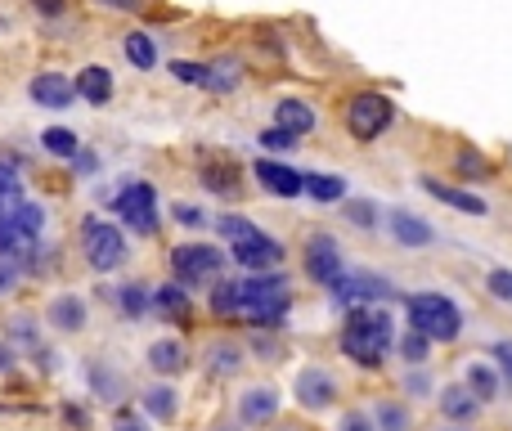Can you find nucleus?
<instances>
[{
	"mask_svg": "<svg viewBox=\"0 0 512 431\" xmlns=\"http://www.w3.org/2000/svg\"><path fill=\"white\" fill-rule=\"evenodd\" d=\"M194 180H198V189H203V194L216 198V203H239V198L248 194V167H243L234 153H225V149L198 153Z\"/></svg>",
	"mask_w": 512,
	"mask_h": 431,
	"instance_id": "8",
	"label": "nucleus"
},
{
	"mask_svg": "<svg viewBox=\"0 0 512 431\" xmlns=\"http://www.w3.org/2000/svg\"><path fill=\"white\" fill-rule=\"evenodd\" d=\"M486 288H490V297H495V301H512V270H504V265H499V270H490L486 274Z\"/></svg>",
	"mask_w": 512,
	"mask_h": 431,
	"instance_id": "55",
	"label": "nucleus"
},
{
	"mask_svg": "<svg viewBox=\"0 0 512 431\" xmlns=\"http://www.w3.org/2000/svg\"><path fill=\"white\" fill-rule=\"evenodd\" d=\"M81 382H86V400L90 405L117 409L126 400H135V382L113 355H86L81 360Z\"/></svg>",
	"mask_w": 512,
	"mask_h": 431,
	"instance_id": "9",
	"label": "nucleus"
},
{
	"mask_svg": "<svg viewBox=\"0 0 512 431\" xmlns=\"http://www.w3.org/2000/svg\"><path fill=\"white\" fill-rule=\"evenodd\" d=\"M81 144H86V140H81L72 126H63V122H50V126H41V131H36V153H41V158H50V162H63V167H68V162L81 153Z\"/></svg>",
	"mask_w": 512,
	"mask_h": 431,
	"instance_id": "30",
	"label": "nucleus"
},
{
	"mask_svg": "<svg viewBox=\"0 0 512 431\" xmlns=\"http://www.w3.org/2000/svg\"><path fill=\"white\" fill-rule=\"evenodd\" d=\"M391 346H396V319H391L387 306H360L346 310L342 328H337V351L342 360H351L355 369L378 373L387 364Z\"/></svg>",
	"mask_w": 512,
	"mask_h": 431,
	"instance_id": "1",
	"label": "nucleus"
},
{
	"mask_svg": "<svg viewBox=\"0 0 512 431\" xmlns=\"http://www.w3.org/2000/svg\"><path fill=\"white\" fill-rule=\"evenodd\" d=\"M288 319H292V279H288V270L239 274V324L248 328V333H283Z\"/></svg>",
	"mask_w": 512,
	"mask_h": 431,
	"instance_id": "2",
	"label": "nucleus"
},
{
	"mask_svg": "<svg viewBox=\"0 0 512 431\" xmlns=\"http://www.w3.org/2000/svg\"><path fill=\"white\" fill-rule=\"evenodd\" d=\"M396 122V99L382 95V90H355L342 108V126L355 144H373L391 131Z\"/></svg>",
	"mask_w": 512,
	"mask_h": 431,
	"instance_id": "7",
	"label": "nucleus"
},
{
	"mask_svg": "<svg viewBox=\"0 0 512 431\" xmlns=\"http://www.w3.org/2000/svg\"><path fill=\"white\" fill-rule=\"evenodd\" d=\"M243 342H248V360H256V364H283L288 360V342H283V333H248Z\"/></svg>",
	"mask_w": 512,
	"mask_h": 431,
	"instance_id": "40",
	"label": "nucleus"
},
{
	"mask_svg": "<svg viewBox=\"0 0 512 431\" xmlns=\"http://www.w3.org/2000/svg\"><path fill=\"white\" fill-rule=\"evenodd\" d=\"M337 396H342V382L324 364H301L292 373V400H297L301 414H328L337 405Z\"/></svg>",
	"mask_w": 512,
	"mask_h": 431,
	"instance_id": "15",
	"label": "nucleus"
},
{
	"mask_svg": "<svg viewBox=\"0 0 512 431\" xmlns=\"http://www.w3.org/2000/svg\"><path fill=\"white\" fill-rule=\"evenodd\" d=\"M436 400H441V414L450 418V423H468V418H477V409H481V400L472 396L463 382H459V387H445Z\"/></svg>",
	"mask_w": 512,
	"mask_h": 431,
	"instance_id": "39",
	"label": "nucleus"
},
{
	"mask_svg": "<svg viewBox=\"0 0 512 431\" xmlns=\"http://www.w3.org/2000/svg\"><path fill=\"white\" fill-rule=\"evenodd\" d=\"M373 423H378V431H414V414L400 400H378L373 405Z\"/></svg>",
	"mask_w": 512,
	"mask_h": 431,
	"instance_id": "44",
	"label": "nucleus"
},
{
	"mask_svg": "<svg viewBox=\"0 0 512 431\" xmlns=\"http://www.w3.org/2000/svg\"><path fill=\"white\" fill-rule=\"evenodd\" d=\"M405 396H414V400H423V396H432V378L427 373H405Z\"/></svg>",
	"mask_w": 512,
	"mask_h": 431,
	"instance_id": "57",
	"label": "nucleus"
},
{
	"mask_svg": "<svg viewBox=\"0 0 512 431\" xmlns=\"http://www.w3.org/2000/svg\"><path fill=\"white\" fill-rule=\"evenodd\" d=\"M256 229H261V225H256L248 212H234V207H230V212H212V238H216V243H225V247L239 243V238H252Z\"/></svg>",
	"mask_w": 512,
	"mask_h": 431,
	"instance_id": "37",
	"label": "nucleus"
},
{
	"mask_svg": "<svg viewBox=\"0 0 512 431\" xmlns=\"http://www.w3.org/2000/svg\"><path fill=\"white\" fill-rule=\"evenodd\" d=\"M135 405L149 414L153 427H176L180 418H185V391H180V382H140L135 387Z\"/></svg>",
	"mask_w": 512,
	"mask_h": 431,
	"instance_id": "20",
	"label": "nucleus"
},
{
	"mask_svg": "<svg viewBox=\"0 0 512 431\" xmlns=\"http://www.w3.org/2000/svg\"><path fill=\"white\" fill-rule=\"evenodd\" d=\"M63 364H68V360H63L59 342H54V337H45V342L23 360V369L32 373V382H50V378H59V373H63Z\"/></svg>",
	"mask_w": 512,
	"mask_h": 431,
	"instance_id": "36",
	"label": "nucleus"
},
{
	"mask_svg": "<svg viewBox=\"0 0 512 431\" xmlns=\"http://www.w3.org/2000/svg\"><path fill=\"white\" fill-rule=\"evenodd\" d=\"M396 351H400V360H405L409 369H423L427 355H432V342H427L423 333H414V328H409V333L396 337Z\"/></svg>",
	"mask_w": 512,
	"mask_h": 431,
	"instance_id": "49",
	"label": "nucleus"
},
{
	"mask_svg": "<svg viewBox=\"0 0 512 431\" xmlns=\"http://www.w3.org/2000/svg\"><path fill=\"white\" fill-rule=\"evenodd\" d=\"M59 265H63V247L54 243V238H41V243L27 247V256L18 261V270H23L27 283H45V279H54Z\"/></svg>",
	"mask_w": 512,
	"mask_h": 431,
	"instance_id": "32",
	"label": "nucleus"
},
{
	"mask_svg": "<svg viewBox=\"0 0 512 431\" xmlns=\"http://www.w3.org/2000/svg\"><path fill=\"white\" fill-rule=\"evenodd\" d=\"M0 225L9 229V234H18L27 247L41 243V238H50V203L45 198H32L27 194L23 203H14L5 216H0Z\"/></svg>",
	"mask_w": 512,
	"mask_h": 431,
	"instance_id": "23",
	"label": "nucleus"
},
{
	"mask_svg": "<svg viewBox=\"0 0 512 431\" xmlns=\"http://www.w3.org/2000/svg\"><path fill=\"white\" fill-rule=\"evenodd\" d=\"M396 297V283L387 274H373V270H346L342 279L328 288V301L337 310H360V306H382V301Z\"/></svg>",
	"mask_w": 512,
	"mask_h": 431,
	"instance_id": "13",
	"label": "nucleus"
},
{
	"mask_svg": "<svg viewBox=\"0 0 512 431\" xmlns=\"http://www.w3.org/2000/svg\"><path fill=\"white\" fill-rule=\"evenodd\" d=\"M387 229H391V238H396L400 247H409V252L436 243V229L427 225L423 216H414V212H387Z\"/></svg>",
	"mask_w": 512,
	"mask_h": 431,
	"instance_id": "33",
	"label": "nucleus"
},
{
	"mask_svg": "<svg viewBox=\"0 0 512 431\" xmlns=\"http://www.w3.org/2000/svg\"><path fill=\"white\" fill-rule=\"evenodd\" d=\"M418 185H423L427 198H436V203L454 207V212H463V216H490V203H486V198L472 194V189H463V185H445V180H436V176H423Z\"/></svg>",
	"mask_w": 512,
	"mask_h": 431,
	"instance_id": "28",
	"label": "nucleus"
},
{
	"mask_svg": "<svg viewBox=\"0 0 512 431\" xmlns=\"http://www.w3.org/2000/svg\"><path fill=\"white\" fill-rule=\"evenodd\" d=\"M243 77H248V63H243V54H212V59H207V86H203V95H212V99L239 95Z\"/></svg>",
	"mask_w": 512,
	"mask_h": 431,
	"instance_id": "26",
	"label": "nucleus"
},
{
	"mask_svg": "<svg viewBox=\"0 0 512 431\" xmlns=\"http://www.w3.org/2000/svg\"><path fill=\"white\" fill-rule=\"evenodd\" d=\"M77 256H81V265H86L95 279H113V274H122L126 265H131L135 238L126 234L113 216L86 212L77 220Z\"/></svg>",
	"mask_w": 512,
	"mask_h": 431,
	"instance_id": "3",
	"label": "nucleus"
},
{
	"mask_svg": "<svg viewBox=\"0 0 512 431\" xmlns=\"http://www.w3.org/2000/svg\"><path fill=\"white\" fill-rule=\"evenodd\" d=\"M405 319L414 333H423L427 342H459L463 337V310L454 306L445 292H414L405 297Z\"/></svg>",
	"mask_w": 512,
	"mask_h": 431,
	"instance_id": "6",
	"label": "nucleus"
},
{
	"mask_svg": "<svg viewBox=\"0 0 512 431\" xmlns=\"http://www.w3.org/2000/svg\"><path fill=\"white\" fill-rule=\"evenodd\" d=\"M108 216H113L117 225L135 238V243H153V238H162V229H167L162 194H158V185L144 180V176H122L117 180V194H113Z\"/></svg>",
	"mask_w": 512,
	"mask_h": 431,
	"instance_id": "4",
	"label": "nucleus"
},
{
	"mask_svg": "<svg viewBox=\"0 0 512 431\" xmlns=\"http://www.w3.org/2000/svg\"><path fill=\"white\" fill-rule=\"evenodd\" d=\"M346 270H351V265H346V252H342V243H337V234L310 229V234L301 238V274H306L315 288L328 292Z\"/></svg>",
	"mask_w": 512,
	"mask_h": 431,
	"instance_id": "11",
	"label": "nucleus"
},
{
	"mask_svg": "<svg viewBox=\"0 0 512 431\" xmlns=\"http://www.w3.org/2000/svg\"><path fill=\"white\" fill-rule=\"evenodd\" d=\"M27 9H32L45 27H54V23H63V18H72L77 0H27Z\"/></svg>",
	"mask_w": 512,
	"mask_h": 431,
	"instance_id": "52",
	"label": "nucleus"
},
{
	"mask_svg": "<svg viewBox=\"0 0 512 431\" xmlns=\"http://www.w3.org/2000/svg\"><path fill=\"white\" fill-rule=\"evenodd\" d=\"M252 185L261 189L265 198H274V203H292V198H306V171H297L288 158H252L248 167Z\"/></svg>",
	"mask_w": 512,
	"mask_h": 431,
	"instance_id": "17",
	"label": "nucleus"
},
{
	"mask_svg": "<svg viewBox=\"0 0 512 431\" xmlns=\"http://www.w3.org/2000/svg\"><path fill=\"white\" fill-rule=\"evenodd\" d=\"M27 99H32L41 113H72L81 104L77 99V86L63 68H41L27 77Z\"/></svg>",
	"mask_w": 512,
	"mask_h": 431,
	"instance_id": "21",
	"label": "nucleus"
},
{
	"mask_svg": "<svg viewBox=\"0 0 512 431\" xmlns=\"http://www.w3.org/2000/svg\"><path fill=\"white\" fill-rule=\"evenodd\" d=\"M454 176L468 180V185H472V180H490V176H495V162H490L486 153H477L472 144H463V149L454 153Z\"/></svg>",
	"mask_w": 512,
	"mask_h": 431,
	"instance_id": "41",
	"label": "nucleus"
},
{
	"mask_svg": "<svg viewBox=\"0 0 512 431\" xmlns=\"http://www.w3.org/2000/svg\"><path fill=\"white\" fill-rule=\"evenodd\" d=\"M463 387H468L472 396L481 400V405H490V400H499V373L490 369V364H468V378H463Z\"/></svg>",
	"mask_w": 512,
	"mask_h": 431,
	"instance_id": "45",
	"label": "nucleus"
},
{
	"mask_svg": "<svg viewBox=\"0 0 512 431\" xmlns=\"http://www.w3.org/2000/svg\"><path fill=\"white\" fill-rule=\"evenodd\" d=\"M248 342L234 333H216L203 342V351H198V369L207 373L212 382H234L248 373Z\"/></svg>",
	"mask_w": 512,
	"mask_h": 431,
	"instance_id": "16",
	"label": "nucleus"
},
{
	"mask_svg": "<svg viewBox=\"0 0 512 431\" xmlns=\"http://www.w3.org/2000/svg\"><path fill=\"white\" fill-rule=\"evenodd\" d=\"M23 288H27V279H23V270H18V261H0V306L18 301Z\"/></svg>",
	"mask_w": 512,
	"mask_h": 431,
	"instance_id": "53",
	"label": "nucleus"
},
{
	"mask_svg": "<svg viewBox=\"0 0 512 431\" xmlns=\"http://www.w3.org/2000/svg\"><path fill=\"white\" fill-rule=\"evenodd\" d=\"M113 310L122 324H144L153 319V283L149 279H122L113 283Z\"/></svg>",
	"mask_w": 512,
	"mask_h": 431,
	"instance_id": "25",
	"label": "nucleus"
},
{
	"mask_svg": "<svg viewBox=\"0 0 512 431\" xmlns=\"http://www.w3.org/2000/svg\"><path fill=\"white\" fill-rule=\"evenodd\" d=\"M207 431H248V427H243V423H239V418H225V423H212V427H207Z\"/></svg>",
	"mask_w": 512,
	"mask_h": 431,
	"instance_id": "59",
	"label": "nucleus"
},
{
	"mask_svg": "<svg viewBox=\"0 0 512 431\" xmlns=\"http://www.w3.org/2000/svg\"><path fill=\"white\" fill-rule=\"evenodd\" d=\"M153 319L167 324V333H194L198 328V292H189L185 283L162 279L153 283Z\"/></svg>",
	"mask_w": 512,
	"mask_h": 431,
	"instance_id": "14",
	"label": "nucleus"
},
{
	"mask_svg": "<svg viewBox=\"0 0 512 431\" xmlns=\"http://www.w3.org/2000/svg\"><path fill=\"white\" fill-rule=\"evenodd\" d=\"M225 252H230V265L239 274H270V270H283V261H288V247L274 234H265V229H256L252 238L230 243Z\"/></svg>",
	"mask_w": 512,
	"mask_h": 431,
	"instance_id": "18",
	"label": "nucleus"
},
{
	"mask_svg": "<svg viewBox=\"0 0 512 431\" xmlns=\"http://www.w3.org/2000/svg\"><path fill=\"white\" fill-rule=\"evenodd\" d=\"M0 337H5V342L27 360V355H32L50 333H45L41 310H32V306L18 310V306H14V310H5V315H0Z\"/></svg>",
	"mask_w": 512,
	"mask_h": 431,
	"instance_id": "22",
	"label": "nucleus"
},
{
	"mask_svg": "<svg viewBox=\"0 0 512 431\" xmlns=\"http://www.w3.org/2000/svg\"><path fill=\"white\" fill-rule=\"evenodd\" d=\"M122 59L131 72H158L162 63V50H158V36L149 32V27H131V32H122Z\"/></svg>",
	"mask_w": 512,
	"mask_h": 431,
	"instance_id": "29",
	"label": "nucleus"
},
{
	"mask_svg": "<svg viewBox=\"0 0 512 431\" xmlns=\"http://www.w3.org/2000/svg\"><path fill=\"white\" fill-rule=\"evenodd\" d=\"M167 225L185 229L189 238H203V234H212V212H207L203 203H189V198H176V203L167 207Z\"/></svg>",
	"mask_w": 512,
	"mask_h": 431,
	"instance_id": "35",
	"label": "nucleus"
},
{
	"mask_svg": "<svg viewBox=\"0 0 512 431\" xmlns=\"http://www.w3.org/2000/svg\"><path fill=\"white\" fill-rule=\"evenodd\" d=\"M279 409H283V391L274 387V382H248V387L234 396V418L248 431L274 427L279 423Z\"/></svg>",
	"mask_w": 512,
	"mask_h": 431,
	"instance_id": "19",
	"label": "nucleus"
},
{
	"mask_svg": "<svg viewBox=\"0 0 512 431\" xmlns=\"http://www.w3.org/2000/svg\"><path fill=\"white\" fill-rule=\"evenodd\" d=\"M490 360H499V369H504V378L512 382V337H504V342L490 346Z\"/></svg>",
	"mask_w": 512,
	"mask_h": 431,
	"instance_id": "58",
	"label": "nucleus"
},
{
	"mask_svg": "<svg viewBox=\"0 0 512 431\" xmlns=\"http://www.w3.org/2000/svg\"><path fill=\"white\" fill-rule=\"evenodd\" d=\"M140 364H144V373H149V378L180 382V378H189V373L198 369V355H194V346H189L185 333H158L140 351Z\"/></svg>",
	"mask_w": 512,
	"mask_h": 431,
	"instance_id": "10",
	"label": "nucleus"
},
{
	"mask_svg": "<svg viewBox=\"0 0 512 431\" xmlns=\"http://www.w3.org/2000/svg\"><path fill=\"white\" fill-rule=\"evenodd\" d=\"M441 431H459V427H441Z\"/></svg>",
	"mask_w": 512,
	"mask_h": 431,
	"instance_id": "60",
	"label": "nucleus"
},
{
	"mask_svg": "<svg viewBox=\"0 0 512 431\" xmlns=\"http://www.w3.org/2000/svg\"><path fill=\"white\" fill-rule=\"evenodd\" d=\"M256 144H261V153H265V158H288V153H297V149H301V140H297V135L279 131V126H265V131L256 135Z\"/></svg>",
	"mask_w": 512,
	"mask_h": 431,
	"instance_id": "48",
	"label": "nucleus"
},
{
	"mask_svg": "<svg viewBox=\"0 0 512 431\" xmlns=\"http://www.w3.org/2000/svg\"><path fill=\"white\" fill-rule=\"evenodd\" d=\"M41 319H45V333H50L54 342H77V337L90 333V297L77 288L50 292V301L41 306Z\"/></svg>",
	"mask_w": 512,
	"mask_h": 431,
	"instance_id": "12",
	"label": "nucleus"
},
{
	"mask_svg": "<svg viewBox=\"0 0 512 431\" xmlns=\"http://www.w3.org/2000/svg\"><path fill=\"white\" fill-rule=\"evenodd\" d=\"M270 126H279V131H288V135H297V140H306V135L319 131V108L310 104V99H301V95H283L279 104H274Z\"/></svg>",
	"mask_w": 512,
	"mask_h": 431,
	"instance_id": "27",
	"label": "nucleus"
},
{
	"mask_svg": "<svg viewBox=\"0 0 512 431\" xmlns=\"http://www.w3.org/2000/svg\"><path fill=\"white\" fill-rule=\"evenodd\" d=\"M54 414H59L63 431H95V405H90L86 396H63L59 405H54Z\"/></svg>",
	"mask_w": 512,
	"mask_h": 431,
	"instance_id": "38",
	"label": "nucleus"
},
{
	"mask_svg": "<svg viewBox=\"0 0 512 431\" xmlns=\"http://www.w3.org/2000/svg\"><path fill=\"white\" fill-rule=\"evenodd\" d=\"M342 220L351 229H364V234H369V229L382 225V207L373 203V198H346V203H342Z\"/></svg>",
	"mask_w": 512,
	"mask_h": 431,
	"instance_id": "42",
	"label": "nucleus"
},
{
	"mask_svg": "<svg viewBox=\"0 0 512 431\" xmlns=\"http://www.w3.org/2000/svg\"><path fill=\"white\" fill-rule=\"evenodd\" d=\"M14 373H23V355H18L14 346H9L5 337H0V382H9Z\"/></svg>",
	"mask_w": 512,
	"mask_h": 431,
	"instance_id": "56",
	"label": "nucleus"
},
{
	"mask_svg": "<svg viewBox=\"0 0 512 431\" xmlns=\"http://www.w3.org/2000/svg\"><path fill=\"white\" fill-rule=\"evenodd\" d=\"M167 72H171V81H176V86H189V90H203L207 86V59H171Z\"/></svg>",
	"mask_w": 512,
	"mask_h": 431,
	"instance_id": "47",
	"label": "nucleus"
},
{
	"mask_svg": "<svg viewBox=\"0 0 512 431\" xmlns=\"http://www.w3.org/2000/svg\"><path fill=\"white\" fill-rule=\"evenodd\" d=\"M306 198L319 207H337L351 198V185L342 171H306Z\"/></svg>",
	"mask_w": 512,
	"mask_h": 431,
	"instance_id": "34",
	"label": "nucleus"
},
{
	"mask_svg": "<svg viewBox=\"0 0 512 431\" xmlns=\"http://www.w3.org/2000/svg\"><path fill=\"white\" fill-rule=\"evenodd\" d=\"M23 198H27V176L14 167V162L0 158V216H5L14 203H23Z\"/></svg>",
	"mask_w": 512,
	"mask_h": 431,
	"instance_id": "43",
	"label": "nucleus"
},
{
	"mask_svg": "<svg viewBox=\"0 0 512 431\" xmlns=\"http://www.w3.org/2000/svg\"><path fill=\"white\" fill-rule=\"evenodd\" d=\"M72 86H77V99L86 108H108L117 99V72L108 63H81L72 72Z\"/></svg>",
	"mask_w": 512,
	"mask_h": 431,
	"instance_id": "24",
	"label": "nucleus"
},
{
	"mask_svg": "<svg viewBox=\"0 0 512 431\" xmlns=\"http://www.w3.org/2000/svg\"><path fill=\"white\" fill-rule=\"evenodd\" d=\"M230 270H234L230 252H225V243H216V238H180V243L167 247V279L185 283L189 292H207Z\"/></svg>",
	"mask_w": 512,
	"mask_h": 431,
	"instance_id": "5",
	"label": "nucleus"
},
{
	"mask_svg": "<svg viewBox=\"0 0 512 431\" xmlns=\"http://www.w3.org/2000/svg\"><path fill=\"white\" fill-rule=\"evenodd\" d=\"M337 431H378L373 409H346V414L337 418Z\"/></svg>",
	"mask_w": 512,
	"mask_h": 431,
	"instance_id": "54",
	"label": "nucleus"
},
{
	"mask_svg": "<svg viewBox=\"0 0 512 431\" xmlns=\"http://www.w3.org/2000/svg\"><path fill=\"white\" fill-rule=\"evenodd\" d=\"M99 171H104V153H99L95 144H81V153L68 162V176L72 180H99Z\"/></svg>",
	"mask_w": 512,
	"mask_h": 431,
	"instance_id": "51",
	"label": "nucleus"
},
{
	"mask_svg": "<svg viewBox=\"0 0 512 431\" xmlns=\"http://www.w3.org/2000/svg\"><path fill=\"white\" fill-rule=\"evenodd\" d=\"M108 431H153L149 423V414H144L135 400H126V405H117V409H108Z\"/></svg>",
	"mask_w": 512,
	"mask_h": 431,
	"instance_id": "46",
	"label": "nucleus"
},
{
	"mask_svg": "<svg viewBox=\"0 0 512 431\" xmlns=\"http://www.w3.org/2000/svg\"><path fill=\"white\" fill-rule=\"evenodd\" d=\"M203 310L216 324H239V274H225L203 292Z\"/></svg>",
	"mask_w": 512,
	"mask_h": 431,
	"instance_id": "31",
	"label": "nucleus"
},
{
	"mask_svg": "<svg viewBox=\"0 0 512 431\" xmlns=\"http://www.w3.org/2000/svg\"><path fill=\"white\" fill-rule=\"evenodd\" d=\"M99 14H117V18H144L158 9V0H86Z\"/></svg>",
	"mask_w": 512,
	"mask_h": 431,
	"instance_id": "50",
	"label": "nucleus"
}]
</instances>
